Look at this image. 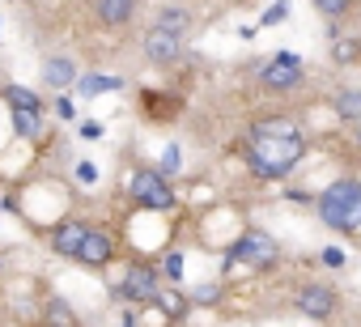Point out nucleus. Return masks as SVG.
Returning a JSON list of instances; mask_svg holds the SVG:
<instances>
[{
  "label": "nucleus",
  "instance_id": "obj_4",
  "mask_svg": "<svg viewBox=\"0 0 361 327\" xmlns=\"http://www.w3.org/2000/svg\"><path fill=\"white\" fill-rule=\"evenodd\" d=\"M132 200H136L140 209H153V213H166V209L178 204L161 171H136V175H132Z\"/></svg>",
  "mask_w": 361,
  "mask_h": 327
},
{
  "label": "nucleus",
  "instance_id": "obj_28",
  "mask_svg": "<svg viewBox=\"0 0 361 327\" xmlns=\"http://www.w3.org/2000/svg\"><path fill=\"white\" fill-rule=\"evenodd\" d=\"M281 18H285V5H276V9H268V13H264V22H281Z\"/></svg>",
  "mask_w": 361,
  "mask_h": 327
},
{
  "label": "nucleus",
  "instance_id": "obj_1",
  "mask_svg": "<svg viewBox=\"0 0 361 327\" xmlns=\"http://www.w3.org/2000/svg\"><path fill=\"white\" fill-rule=\"evenodd\" d=\"M302 157H306V136L285 115L259 119L247 136V161L259 179H285Z\"/></svg>",
  "mask_w": 361,
  "mask_h": 327
},
{
  "label": "nucleus",
  "instance_id": "obj_20",
  "mask_svg": "<svg viewBox=\"0 0 361 327\" xmlns=\"http://www.w3.org/2000/svg\"><path fill=\"white\" fill-rule=\"evenodd\" d=\"M13 128H18L22 136H43V119H39V111H13Z\"/></svg>",
  "mask_w": 361,
  "mask_h": 327
},
{
  "label": "nucleus",
  "instance_id": "obj_15",
  "mask_svg": "<svg viewBox=\"0 0 361 327\" xmlns=\"http://www.w3.org/2000/svg\"><path fill=\"white\" fill-rule=\"evenodd\" d=\"M5 102H9L13 111H43V98H39L35 90H22V85H9V90H5Z\"/></svg>",
  "mask_w": 361,
  "mask_h": 327
},
{
  "label": "nucleus",
  "instance_id": "obj_27",
  "mask_svg": "<svg viewBox=\"0 0 361 327\" xmlns=\"http://www.w3.org/2000/svg\"><path fill=\"white\" fill-rule=\"evenodd\" d=\"M56 106H60V115H64V119H73V115H77V106H73V102H68V98H60V102H56Z\"/></svg>",
  "mask_w": 361,
  "mask_h": 327
},
{
  "label": "nucleus",
  "instance_id": "obj_26",
  "mask_svg": "<svg viewBox=\"0 0 361 327\" xmlns=\"http://www.w3.org/2000/svg\"><path fill=\"white\" fill-rule=\"evenodd\" d=\"M174 166H178V149L170 144V149L161 153V171H174Z\"/></svg>",
  "mask_w": 361,
  "mask_h": 327
},
{
  "label": "nucleus",
  "instance_id": "obj_11",
  "mask_svg": "<svg viewBox=\"0 0 361 327\" xmlns=\"http://www.w3.org/2000/svg\"><path fill=\"white\" fill-rule=\"evenodd\" d=\"M85 234H90V230H85L81 221H64V226L56 230L51 247H56L60 255H77V251H81V242H85Z\"/></svg>",
  "mask_w": 361,
  "mask_h": 327
},
{
  "label": "nucleus",
  "instance_id": "obj_13",
  "mask_svg": "<svg viewBox=\"0 0 361 327\" xmlns=\"http://www.w3.org/2000/svg\"><path fill=\"white\" fill-rule=\"evenodd\" d=\"M153 306H157V310H161L166 319H183V314H188V297L178 293V289H157Z\"/></svg>",
  "mask_w": 361,
  "mask_h": 327
},
{
  "label": "nucleus",
  "instance_id": "obj_7",
  "mask_svg": "<svg viewBox=\"0 0 361 327\" xmlns=\"http://www.w3.org/2000/svg\"><path fill=\"white\" fill-rule=\"evenodd\" d=\"M119 293L128 297V302H153L157 297V272L149 268V264H132L128 268V276H123V285H119Z\"/></svg>",
  "mask_w": 361,
  "mask_h": 327
},
{
  "label": "nucleus",
  "instance_id": "obj_24",
  "mask_svg": "<svg viewBox=\"0 0 361 327\" xmlns=\"http://www.w3.org/2000/svg\"><path fill=\"white\" fill-rule=\"evenodd\" d=\"M77 179H81V183H94V179H98V166H94V161H81V166H77Z\"/></svg>",
  "mask_w": 361,
  "mask_h": 327
},
{
  "label": "nucleus",
  "instance_id": "obj_17",
  "mask_svg": "<svg viewBox=\"0 0 361 327\" xmlns=\"http://www.w3.org/2000/svg\"><path fill=\"white\" fill-rule=\"evenodd\" d=\"M310 5H314V13H323L327 22H340L344 13H353L357 0H310Z\"/></svg>",
  "mask_w": 361,
  "mask_h": 327
},
{
  "label": "nucleus",
  "instance_id": "obj_18",
  "mask_svg": "<svg viewBox=\"0 0 361 327\" xmlns=\"http://www.w3.org/2000/svg\"><path fill=\"white\" fill-rule=\"evenodd\" d=\"M357 56H361V43H357V39H344V35L331 39V60H336V64H353Z\"/></svg>",
  "mask_w": 361,
  "mask_h": 327
},
{
  "label": "nucleus",
  "instance_id": "obj_21",
  "mask_svg": "<svg viewBox=\"0 0 361 327\" xmlns=\"http://www.w3.org/2000/svg\"><path fill=\"white\" fill-rule=\"evenodd\" d=\"M115 85H119L115 77H85V90H90V94H98V90H115Z\"/></svg>",
  "mask_w": 361,
  "mask_h": 327
},
{
  "label": "nucleus",
  "instance_id": "obj_16",
  "mask_svg": "<svg viewBox=\"0 0 361 327\" xmlns=\"http://www.w3.org/2000/svg\"><path fill=\"white\" fill-rule=\"evenodd\" d=\"M331 106H336L340 119H361V90H340Z\"/></svg>",
  "mask_w": 361,
  "mask_h": 327
},
{
  "label": "nucleus",
  "instance_id": "obj_22",
  "mask_svg": "<svg viewBox=\"0 0 361 327\" xmlns=\"http://www.w3.org/2000/svg\"><path fill=\"white\" fill-rule=\"evenodd\" d=\"M217 297H221L217 285H200V289H196V302H200V306H209V302H217Z\"/></svg>",
  "mask_w": 361,
  "mask_h": 327
},
{
  "label": "nucleus",
  "instance_id": "obj_9",
  "mask_svg": "<svg viewBox=\"0 0 361 327\" xmlns=\"http://www.w3.org/2000/svg\"><path fill=\"white\" fill-rule=\"evenodd\" d=\"M111 251H115L111 234L90 230V234H85V242H81V251H77V259H81V264H90V268H102V264H111Z\"/></svg>",
  "mask_w": 361,
  "mask_h": 327
},
{
  "label": "nucleus",
  "instance_id": "obj_10",
  "mask_svg": "<svg viewBox=\"0 0 361 327\" xmlns=\"http://www.w3.org/2000/svg\"><path fill=\"white\" fill-rule=\"evenodd\" d=\"M43 81H47L51 90H68V85L77 81V64L64 60V56H51V60L43 64Z\"/></svg>",
  "mask_w": 361,
  "mask_h": 327
},
{
  "label": "nucleus",
  "instance_id": "obj_6",
  "mask_svg": "<svg viewBox=\"0 0 361 327\" xmlns=\"http://www.w3.org/2000/svg\"><path fill=\"white\" fill-rule=\"evenodd\" d=\"M293 302H298V310H302V314H310V319H319V323H323V319H331V310L340 306L336 289H331V285H323V280H310V285H302Z\"/></svg>",
  "mask_w": 361,
  "mask_h": 327
},
{
  "label": "nucleus",
  "instance_id": "obj_14",
  "mask_svg": "<svg viewBox=\"0 0 361 327\" xmlns=\"http://www.w3.org/2000/svg\"><path fill=\"white\" fill-rule=\"evenodd\" d=\"M153 26H157V30H166V35H178V39H183V30L192 26V18H188V9H161Z\"/></svg>",
  "mask_w": 361,
  "mask_h": 327
},
{
  "label": "nucleus",
  "instance_id": "obj_19",
  "mask_svg": "<svg viewBox=\"0 0 361 327\" xmlns=\"http://www.w3.org/2000/svg\"><path fill=\"white\" fill-rule=\"evenodd\" d=\"M47 323H51V327H77V314H73L68 302L56 297V302H47Z\"/></svg>",
  "mask_w": 361,
  "mask_h": 327
},
{
  "label": "nucleus",
  "instance_id": "obj_23",
  "mask_svg": "<svg viewBox=\"0 0 361 327\" xmlns=\"http://www.w3.org/2000/svg\"><path fill=\"white\" fill-rule=\"evenodd\" d=\"M161 268H166V276H170V280H178V276H183V272H178V268H183V255H166V264H161Z\"/></svg>",
  "mask_w": 361,
  "mask_h": 327
},
{
  "label": "nucleus",
  "instance_id": "obj_12",
  "mask_svg": "<svg viewBox=\"0 0 361 327\" xmlns=\"http://www.w3.org/2000/svg\"><path fill=\"white\" fill-rule=\"evenodd\" d=\"M98 18L106 22V26H123L132 13H136V0H98Z\"/></svg>",
  "mask_w": 361,
  "mask_h": 327
},
{
  "label": "nucleus",
  "instance_id": "obj_25",
  "mask_svg": "<svg viewBox=\"0 0 361 327\" xmlns=\"http://www.w3.org/2000/svg\"><path fill=\"white\" fill-rule=\"evenodd\" d=\"M323 264H327V268H344V251L327 247V251H323Z\"/></svg>",
  "mask_w": 361,
  "mask_h": 327
},
{
  "label": "nucleus",
  "instance_id": "obj_3",
  "mask_svg": "<svg viewBox=\"0 0 361 327\" xmlns=\"http://www.w3.org/2000/svg\"><path fill=\"white\" fill-rule=\"evenodd\" d=\"M276 255H281V247H276V238H268L264 230H247L234 247H230V255H226V272L234 268V264H251V268H268V264H276Z\"/></svg>",
  "mask_w": 361,
  "mask_h": 327
},
{
  "label": "nucleus",
  "instance_id": "obj_5",
  "mask_svg": "<svg viewBox=\"0 0 361 327\" xmlns=\"http://www.w3.org/2000/svg\"><path fill=\"white\" fill-rule=\"evenodd\" d=\"M302 77H306V68H302V60L289 56V51H281V56H272L268 64H259V81H264L268 90H293V85H302Z\"/></svg>",
  "mask_w": 361,
  "mask_h": 327
},
{
  "label": "nucleus",
  "instance_id": "obj_2",
  "mask_svg": "<svg viewBox=\"0 0 361 327\" xmlns=\"http://www.w3.org/2000/svg\"><path fill=\"white\" fill-rule=\"evenodd\" d=\"M323 226L340 230V234H353L361 226V183L357 179H336L319 200H314Z\"/></svg>",
  "mask_w": 361,
  "mask_h": 327
},
{
  "label": "nucleus",
  "instance_id": "obj_8",
  "mask_svg": "<svg viewBox=\"0 0 361 327\" xmlns=\"http://www.w3.org/2000/svg\"><path fill=\"white\" fill-rule=\"evenodd\" d=\"M178 51H183V39H178V35H166V30H157V26L145 35V56H149L153 64L170 68V64L178 60Z\"/></svg>",
  "mask_w": 361,
  "mask_h": 327
}]
</instances>
